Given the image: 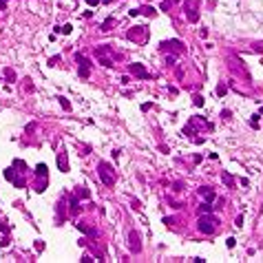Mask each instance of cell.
<instances>
[{"label": "cell", "mask_w": 263, "mask_h": 263, "mask_svg": "<svg viewBox=\"0 0 263 263\" xmlns=\"http://www.w3.org/2000/svg\"><path fill=\"white\" fill-rule=\"evenodd\" d=\"M217 223H219V219L212 217V212H208V217H206V214H201V217H199L197 228H199L201 234H212L214 230H217Z\"/></svg>", "instance_id": "1"}, {"label": "cell", "mask_w": 263, "mask_h": 263, "mask_svg": "<svg viewBox=\"0 0 263 263\" xmlns=\"http://www.w3.org/2000/svg\"><path fill=\"white\" fill-rule=\"evenodd\" d=\"M98 175H100L102 184H106V186H113L115 179H117V175H115V170H113V166L106 164V161H100V164H98Z\"/></svg>", "instance_id": "2"}, {"label": "cell", "mask_w": 263, "mask_h": 263, "mask_svg": "<svg viewBox=\"0 0 263 263\" xmlns=\"http://www.w3.org/2000/svg\"><path fill=\"white\" fill-rule=\"evenodd\" d=\"M126 38L131 42H137V44H144L148 42V27H131L126 31Z\"/></svg>", "instance_id": "3"}, {"label": "cell", "mask_w": 263, "mask_h": 263, "mask_svg": "<svg viewBox=\"0 0 263 263\" xmlns=\"http://www.w3.org/2000/svg\"><path fill=\"white\" fill-rule=\"evenodd\" d=\"M159 51H173V55H181L186 51V44L181 40H164L159 42Z\"/></svg>", "instance_id": "4"}, {"label": "cell", "mask_w": 263, "mask_h": 263, "mask_svg": "<svg viewBox=\"0 0 263 263\" xmlns=\"http://www.w3.org/2000/svg\"><path fill=\"white\" fill-rule=\"evenodd\" d=\"M197 7H199V0H186V2H184V11H186L188 22H197V20H199Z\"/></svg>", "instance_id": "5"}, {"label": "cell", "mask_w": 263, "mask_h": 263, "mask_svg": "<svg viewBox=\"0 0 263 263\" xmlns=\"http://www.w3.org/2000/svg\"><path fill=\"white\" fill-rule=\"evenodd\" d=\"M128 248H131L133 254H139V252H141V241H139V234H137L135 230L128 232Z\"/></svg>", "instance_id": "6"}, {"label": "cell", "mask_w": 263, "mask_h": 263, "mask_svg": "<svg viewBox=\"0 0 263 263\" xmlns=\"http://www.w3.org/2000/svg\"><path fill=\"white\" fill-rule=\"evenodd\" d=\"M128 71L133 75H137L139 80H146V78H151L148 75V71L144 69V64H139V62H133V64H128Z\"/></svg>", "instance_id": "7"}, {"label": "cell", "mask_w": 263, "mask_h": 263, "mask_svg": "<svg viewBox=\"0 0 263 263\" xmlns=\"http://www.w3.org/2000/svg\"><path fill=\"white\" fill-rule=\"evenodd\" d=\"M75 60L80 62V69H78V73H80V78H84V80H86V78L91 75V66H88V60H86L84 55H80V53L75 55Z\"/></svg>", "instance_id": "8"}, {"label": "cell", "mask_w": 263, "mask_h": 263, "mask_svg": "<svg viewBox=\"0 0 263 263\" xmlns=\"http://www.w3.org/2000/svg\"><path fill=\"white\" fill-rule=\"evenodd\" d=\"M197 195H201L208 203H212L214 199H217V195H214V190H212L210 186H201V188H197Z\"/></svg>", "instance_id": "9"}, {"label": "cell", "mask_w": 263, "mask_h": 263, "mask_svg": "<svg viewBox=\"0 0 263 263\" xmlns=\"http://www.w3.org/2000/svg\"><path fill=\"white\" fill-rule=\"evenodd\" d=\"M58 168H60V173H69V157H66V153H58Z\"/></svg>", "instance_id": "10"}, {"label": "cell", "mask_w": 263, "mask_h": 263, "mask_svg": "<svg viewBox=\"0 0 263 263\" xmlns=\"http://www.w3.org/2000/svg\"><path fill=\"white\" fill-rule=\"evenodd\" d=\"M139 13L141 16H146V18H155V7H151V5H144V7H139Z\"/></svg>", "instance_id": "11"}, {"label": "cell", "mask_w": 263, "mask_h": 263, "mask_svg": "<svg viewBox=\"0 0 263 263\" xmlns=\"http://www.w3.org/2000/svg\"><path fill=\"white\" fill-rule=\"evenodd\" d=\"M69 210H71V214H78L80 212V203H78V197L73 195L71 197V203H69Z\"/></svg>", "instance_id": "12"}, {"label": "cell", "mask_w": 263, "mask_h": 263, "mask_svg": "<svg viewBox=\"0 0 263 263\" xmlns=\"http://www.w3.org/2000/svg\"><path fill=\"white\" fill-rule=\"evenodd\" d=\"M221 181H223V184H226L228 188H232V186H234V177H232L230 173H226V170L221 173Z\"/></svg>", "instance_id": "13"}, {"label": "cell", "mask_w": 263, "mask_h": 263, "mask_svg": "<svg viewBox=\"0 0 263 263\" xmlns=\"http://www.w3.org/2000/svg\"><path fill=\"white\" fill-rule=\"evenodd\" d=\"M46 173H49V170H46V164H38L36 166V175L38 177H46Z\"/></svg>", "instance_id": "14"}, {"label": "cell", "mask_w": 263, "mask_h": 263, "mask_svg": "<svg viewBox=\"0 0 263 263\" xmlns=\"http://www.w3.org/2000/svg\"><path fill=\"white\" fill-rule=\"evenodd\" d=\"M113 25H115V20H113V18H106V20L102 22V31H111Z\"/></svg>", "instance_id": "15"}, {"label": "cell", "mask_w": 263, "mask_h": 263, "mask_svg": "<svg viewBox=\"0 0 263 263\" xmlns=\"http://www.w3.org/2000/svg\"><path fill=\"white\" fill-rule=\"evenodd\" d=\"M75 197H78V199H88V190H84V188L78 186V188H75Z\"/></svg>", "instance_id": "16"}, {"label": "cell", "mask_w": 263, "mask_h": 263, "mask_svg": "<svg viewBox=\"0 0 263 263\" xmlns=\"http://www.w3.org/2000/svg\"><path fill=\"white\" fill-rule=\"evenodd\" d=\"M11 181H13V186H16V188H25V186H27V181H25V177H13Z\"/></svg>", "instance_id": "17"}, {"label": "cell", "mask_w": 263, "mask_h": 263, "mask_svg": "<svg viewBox=\"0 0 263 263\" xmlns=\"http://www.w3.org/2000/svg\"><path fill=\"white\" fill-rule=\"evenodd\" d=\"M199 212H201V214L212 212V203H208V201H206V203H201V206H199Z\"/></svg>", "instance_id": "18"}, {"label": "cell", "mask_w": 263, "mask_h": 263, "mask_svg": "<svg viewBox=\"0 0 263 263\" xmlns=\"http://www.w3.org/2000/svg\"><path fill=\"white\" fill-rule=\"evenodd\" d=\"M58 102H60V106H62L64 111H71V104H69V100H66V98H62V95H60Z\"/></svg>", "instance_id": "19"}, {"label": "cell", "mask_w": 263, "mask_h": 263, "mask_svg": "<svg viewBox=\"0 0 263 263\" xmlns=\"http://www.w3.org/2000/svg\"><path fill=\"white\" fill-rule=\"evenodd\" d=\"M259 117H261V115H259V113H256V115H252V117H250V126H252V128H259Z\"/></svg>", "instance_id": "20"}, {"label": "cell", "mask_w": 263, "mask_h": 263, "mask_svg": "<svg viewBox=\"0 0 263 263\" xmlns=\"http://www.w3.org/2000/svg\"><path fill=\"white\" fill-rule=\"evenodd\" d=\"M226 93H228V86H226V84L221 82V84L217 86V95H221V98H223V95H226Z\"/></svg>", "instance_id": "21"}, {"label": "cell", "mask_w": 263, "mask_h": 263, "mask_svg": "<svg viewBox=\"0 0 263 263\" xmlns=\"http://www.w3.org/2000/svg\"><path fill=\"white\" fill-rule=\"evenodd\" d=\"M44 190H46V181H44V177H42V181L36 186V193H44Z\"/></svg>", "instance_id": "22"}, {"label": "cell", "mask_w": 263, "mask_h": 263, "mask_svg": "<svg viewBox=\"0 0 263 263\" xmlns=\"http://www.w3.org/2000/svg\"><path fill=\"white\" fill-rule=\"evenodd\" d=\"M170 5H173V0H164V2L159 5V9H161V11H168V9H170Z\"/></svg>", "instance_id": "23"}, {"label": "cell", "mask_w": 263, "mask_h": 263, "mask_svg": "<svg viewBox=\"0 0 263 263\" xmlns=\"http://www.w3.org/2000/svg\"><path fill=\"white\" fill-rule=\"evenodd\" d=\"M175 62H177V55H173V53H170V55H166V64H168V66H173Z\"/></svg>", "instance_id": "24"}, {"label": "cell", "mask_w": 263, "mask_h": 263, "mask_svg": "<svg viewBox=\"0 0 263 263\" xmlns=\"http://www.w3.org/2000/svg\"><path fill=\"white\" fill-rule=\"evenodd\" d=\"M193 104H195V106H203V98H201V95H195V98H193Z\"/></svg>", "instance_id": "25"}, {"label": "cell", "mask_w": 263, "mask_h": 263, "mask_svg": "<svg viewBox=\"0 0 263 263\" xmlns=\"http://www.w3.org/2000/svg\"><path fill=\"white\" fill-rule=\"evenodd\" d=\"M71 31H73V27H71V25H64V27H60V33H64V36H69Z\"/></svg>", "instance_id": "26"}, {"label": "cell", "mask_w": 263, "mask_h": 263, "mask_svg": "<svg viewBox=\"0 0 263 263\" xmlns=\"http://www.w3.org/2000/svg\"><path fill=\"white\" fill-rule=\"evenodd\" d=\"M100 64H104V66H113V60H111V58H104V55H102V58H100Z\"/></svg>", "instance_id": "27"}, {"label": "cell", "mask_w": 263, "mask_h": 263, "mask_svg": "<svg viewBox=\"0 0 263 263\" xmlns=\"http://www.w3.org/2000/svg\"><path fill=\"white\" fill-rule=\"evenodd\" d=\"M226 246H228V248H234V246H237V239H234V237H228V239H226Z\"/></svg>", "instance_id": "28"}, {"label": "cell", "mask_w": 263, "mask_h": 263, "mask_svg": "<svg viewBox=\"0 0 263 263\" xmlns=\"http://www.w3.org/2000/svg\"><path fill=\"white\" fill-rule=\"evenodd\" d=\"M7 246H9V237L5 234L2 239H0V248H7Z\"/></svg>", "instance_id": "29"}, {"label": "cell", "mask_w": 263, "mask_h": 263, "mask_svg": "<svg viewBox=\"0 0 263 263\" xmlns=\"http://www.w3.org/2000/svg\"><path fill=\"white\" fill-rule=\"evenodd\" d=\"M234 226H237V228H241V226H243V217H241V214L234 219Z\"/></svg>", "instance_id": "30"}, {"label": "cell", "mask_w": 263, "mask_h": 263, "mask_svg": "<svg viewBox=\"0 0 263 263\" xmlns=\"http://www.w3.org/2000/svg\"><path fill=\"white\" fill-rule=\"evenodd\" d=\"M60 62V55H53V58H49V66H53V64H58Z\"/></svg>", "instance_id": "31"}, {"label": "cell", "mask_w": 263, "mask_h": 263, "mask_svg": "<svg viewBox=\"0 0 263 263\" xmlns=\"http://www.w3.org/2000/svg\"><path fill=\"white\" fill-rule=\"evenodd\" d=\"M5 73H7V78H9V82H13V78H16V75H13V71H11V69H7V71H5Z\"/></svg>", "instance_id": "32"}, {"label": "cell", "mask_w": 263, "mask_h": 263, "mask_svg": "<svg viewBox=\"0 0 263 263\" xmlns=\"http://www.w3.org/2000/svg\"><path fill=\"white\" fill-rule=\"evenodd\" d=\"M0 232H2V234H9V226L2 223V226H0Z\"/></svg>", "instance_id": "33"}, {"label": "cell", "mask_w": 263, "mask_h": 263, "mask_svg": "<svg viewBox=\"0 0 263 263\" xmlns=\"http://www.w3.org/2000/svg\"><path fill=\"white\" fill-rule=\"evenodd\" d=\"M5 177H7V179H9V181H11V179H13V173H11V168H7V170H5Z\"/></svg>", "instance_id": "34"}, {"label": "cell", "mask_w": 263, "mask_h": 263, "mask_svg": "<svg viewBox=\"0 0 263 263\" xmlns=\"http://www.w3.org/2000/svg\"><path fill=\"white\" fill-rule=\"evenodd\" d=\"M7 9V0H0V11H5Z\"/></svg>", "instance_id": "35"}, {"label": "cell", "mask_w": 263, "mask_h": 263, "mask_svg": "<svg viewBox=\"0 0 263 263\" xmlns=\"http://www.w3.org/2000/svg\"><path fill=\"white\" fill-rule=\"evenodd\" d=\"M128 16H133V18H135V16H139V9H131V11H128Z\"/></svg>", "instance_id": "36"}, {"label": "cell", "mask_w": 263, "mask_h": 263, "mask_svg": "<svg viewBox=\"0 0 263 263\" xmlns=\"http://www.w3.org/2000/svg\"><path fill=\"white\" fill-rule=\"evenodd\" d=\"M98 2H100V0H86V5H91V7H95Z\"/></svg>", "instance_id": "37"}]
</instances>
